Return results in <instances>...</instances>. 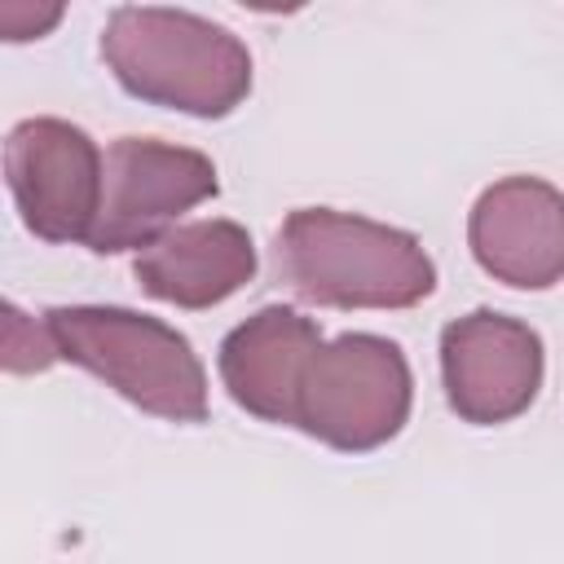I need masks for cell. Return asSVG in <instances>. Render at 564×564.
I'll use <instances>...</instances> for the list:
<instances>
[{
  "mask_svg": "<svg viewBox=\"0 0 564 564\" xmlns=\"http://www.w3.org/2000/svg\"><path fill=\"white\" fill-rule=\"evenodd\" d=\"M467 247L502 286H555L564 278V194L542 176H502L485 185L467 216Z\"/></svg>",
  "mask_w": 564,
  "mask_h": 564,
  "instance_id": "obj_8",
  "label": "cell"
},
{
  "mask_svg": "<svg viewBox=\"0 0 564 564\" xmlns=\"http://www.w3.org/2000/svg\"><path fill=\"white\" fill-rule=\"evenodd\" d=\"M57 18H62V4H48V9H31V4H18V0L0 4V31L13 44L18 40H40Z\"/></svg>",
  "mask_w": 564,
  "mask_h": 564,
  "instance_id": "obj_12",
  "label": "cell"
},
{
  "mask_svg": "<svg viewBox=\"0 0 564 564\" xmlns=\"http://www.w3.org/2000/svg\"><path fill=\"white\" fill-rule=\"evenodd\" d=\"M317 348L322 326L313 317L291 304H264L220 339L216 370L238 410L278 427H295L300 383Z\"/></svg>",
  "mask_w": 564,
  "mask_h": 564,
  "instance_id": "obj_9",
  "label": "cell"
},
{
  "mask_svg": "<svg viewBox=\"0 0 564 564\" xmlns=\"http://www.w3.org/2000/svg\"><path fill=\"white\" fill-rule=\"evenodd\" d=\"M57 357L53 330L40 317H26L18 304H4V370L9 375H31V370H48Z\"/></svg>",
  "mask_w": 564,
  "mask_h": 564,
  "instance_id": "obj_11",
  "label": "cell"
},
{
  "mask_svg": "<svg viewBox=\"0 0 564 564\" xmlns=\"http://www.w3.org/2000/svg\"><path fill=\"white\" fill-rule=\"evenodd\" d=\"M101 62L128 97L194 119H225L251 93L247 44L189 9L119 4L101 26Z\"/></svg>",
  "mask_w": 564,
  "mask_h": 564,
  "instance_id": "obj_1",
  "label": "cell"
},
{
  "mask_svg": "<svg viewBox=\"0 0 564 564\" xmlns=\"http://www.w3.org/2000/svg\"><path fill=\"white\" fill-rule=\"evenodd\" d=\"M101 172L106 154L70 119L35 115L4 132V185L40 242L88 247L101 207Z\"/></svg>",
  "mask_w": 564,
  "mask_h": 564,
  "instance_id": "obj_6",
  "label": "cell"
},
{
  "mask_svg": "<svg viewBox=\"0 0 564 564\" xmlns=\"http://www.w3.org/2000/svg\"><path fill=\"white\" fill-rule=\"evenodd\" d=\"M410 405L414 375L401 344L348 330L322 339L313 352L295 401V427L339 454H370L405 427Z\"/></svg>",
  "mask_w": 564,
  "mask_h": 564,
  "instance_id": "obj_4",
  "label": "cell"
},
{
  "mask_svg": "<svg viewBox=\"0 0 564 564\" xmlns=\"http://www.w3.org/2000/svg\"><path fill=\"white\" fill-rule=\"evenodd\" d=\"M57 357L97 375L137 410L167 423L207 419V370L163 317L119 304H57L44 313Z\"/></svg>",
  "mask_w": 564,
  "mask_h": 564,
  "instance_id": "obj_3",
  "label": "cell"
},
{
  "mask_svg": "<svg viewBox=\"0 0 564 564\" xmlns=\"http://www.w3.org/2000/svg\"><path fill=\"white\" fill-rule=\"evenodd\" d=\"M216 163L203 150L172 145L159 137H119L106 150L101 172V207L88 234V251L123 256L159 242L176 220L216 198Z\"/></svg>",
  "mask_w": 564,
  "mask_h": 564,
  "instance_id": "obj_5",
  "label": "cell"
},
{
  "mask_svg": "<svg viewBox=\"0 0 564 564\" xmlns=\"http://www.w3.org/2000/svg\"><path fill=\"white\" fill-rule=\"evenodd\" d=\"M546 375L542 335L511 313L471 308L441 326V383L463 423L498 427L520 419Z\"/></svg>",
  "mask_w": 564,
  "mask_h": 564,
  "instance_id": "obj_7",
  "label": "cell"
},
{
  "mask_svg": "<svg viewBox=\"0 0 564 564\" xmlns=\"http://www.w3.org/2000/svg\"><path fill=\"white\" fill-rule=\"evenodd\" d=\"M278 273L322 308H414L436 291V264L410 229L335 207H295L282 220Z\"/></svg>",
  "mask_w": 564,
  "mask_h": 564,
  "instance_id": "obj_2",
  "label": "cell"
},
{
  "mask_svg": "<svg viewBox=\"0 0 564 564\" xmlns=\"http://www.w3.org/2000/svg\"><path fill=\"white\" fill-rule=\"evenodd\" d=\"M132 278L150 300L176 308H212L256 278V242L238 220L225 216L185 220L137 251Z\"/></svg>",
  "mask_w": 564,
  "mask_h": 564,
  "instance_id": "obj_10",
  "label": "cell"
}]
</instances>
